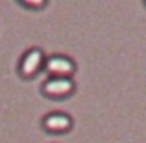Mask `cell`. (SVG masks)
Masks as SVG:
<instances>
[{
  "instance_id": "1",
  "label": "cell",
  "mask_w": 146,
  "mask_h": 143,
  "mask_svg": "<svg viewBox=\"0 0 146 143\" xmlns=\"http://www.w3.org/2000/svg\"><path fill=\"white\" fill-rule=\"evenodd\" d=\"M74 89V82L68 76H52L43 84V91L50 97H65L72 93Z\"/></svg>"
},
{
  "instance_id": "2",
  "label": "cell",
  "mask_w": 146,
  "mask_h": 143,
  "mask_svg": "<svg viewBox=\"0 0 146 143\" xmlns=\"http://www.w3.org/2000/svg\"><path fill=\"white\" fill-rule=\"evenodd\" d=\"M44 65H46V71L54 76H68L70 78V75L76 71V63L67 56H50L44 61Z\"/></svg>"
},
{
  "instance_id": "3",
  "label": "cell",
  "mask_w": 146,
  "mask_h": 143,
  "mask_svg": "<svg viewBox=\"0 0 146 143\" xmlns=\"http://www.w3.org/2000/svg\"><path fill=\"white\" fill-rule=\"evenodd\" d=\"M44 56H43V50L39 48H30L28 52L22 56L21 61V73L24 76H32L33 73H37V69L43 65Z\"/></svg>"
},
{
  "instance_id": "4",
  "label": "cell",
  "mask_w": 146,
  "mask_h": 143,
  "mask_svg": "<svg viewBox=\"0 0 146 143\" xmlns=\"http://www.w3.org/2000/svg\"><path fill=\"white\" fill-rule=\"evenodd\" d=\"M43 125L46 130H52V132H63V130H68L72 125V119L68 117L67 113H61V111H54V113H48L46 117L43 119Z\"/></svg>"
},
{
  "instance_id": "5",
  "label": "cell",
  "mask_w": 146,
  "mask_h": 143,
  "mask_svg": "<svg viewBox=\"0 0 146 143\" xmlns=\"http://www.w3.org/2000/svg\"><path fill=\"white\" fill-rule=\"evenodd\" d=\"M24 4H28V6H43V0H24Z\"/></svg>"
}]
</instances>
